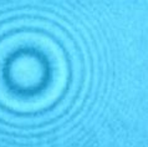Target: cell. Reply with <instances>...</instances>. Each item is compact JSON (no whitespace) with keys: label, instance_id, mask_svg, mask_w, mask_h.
Masks as SVG:
<instances>
[{"label":"cell","instance_id":"obj_1","mask_svg":"<svg viewBox=\"0 0 148 147\" xmlns=\"http://www.w3.org/2000/svg\"><path fill=\"white\" fill-rule=\"evenodd\" d=\"M72 40L51 23L15 19L0 25V118L10 124L60 113L79 85Z\"/></svg>","mask_w":148,"mask_h":147}]
</instances>
